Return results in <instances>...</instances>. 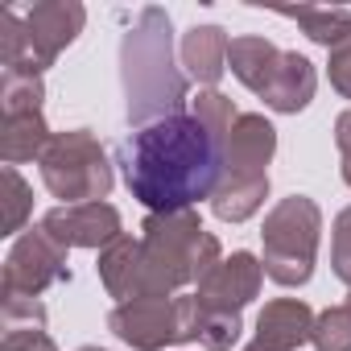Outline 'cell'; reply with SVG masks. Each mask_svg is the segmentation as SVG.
<instances>
[{"label": "cell", "instance_id": "1", "mask_svg": "<svg viewBox=\"0 0 351 351\" xmlns=\"http://www.w3.org/2000/svg\"><path fill=\"white\" fill-rule=\"evenodd\" d=\"M223 145L195 112H178L136 128L116 161L136 203L153 215L195 211L199 199H211L223 178Z\"/></svg>", "mask_w": 351, "mask_h": 351}, {"label": "cell", "instance_id": "2", "mask_svg": "<svg viewBox=\"0 0 351 351\" xmlns=\"http://www.w3.org/2000/svg\"><path fill=\"white\" fill-rule=\"evenodd\" d=\"M120 75L128 99V124L145 128L153 120L178 116L186 104V75L173 66L169 54V17L165 9H141L136 25L120 46Z\"/></svg>", "mask_w": 351, "mask_h": 351}, {"label": "cell", "instance_id": "3", "mask_svg": "<svg viewBox=\"0 0 351 351\" xmlns=\"http://www.w3.org/2000/svg\"><path fill=\"white\" fill-rule=\"evenodd\" d=\"M141 232V298H169L173 289L203 281L223 261L219 240L203 232L195 211L149 215Z\"/></svg>", "mask_w": 351, "mask_h": 351}, {"label": "cell", "instance_id": "4", "mask_svg": "<svg viewBox=\"0 0 351 351\" xmlns=\"http://www.w3.org/2000/svg\"><path fill=\"white\" fill-rule=\"evenodd\" d=\"M277 149V132L265 116H240L223 145V178L211 195V211L223 223H244L269 195V161Z\"/></svg>", "mask_w": 351, "mask_h": 351}, {"label": "cell", "instance_id": "5", "mask_svg": "<svg viewBox=\"0 0 351 351\" xmlns=\"http://www.w3.org/2000/svg\"><path fill=\"white\" fill-rule=\"evenodd\" d=\"M318 232H322V211L314 199L306 195L281 199L265 215V228H261L265 273L277 285H306L314 273V256H318Z\"/></svg>", "mask_w": 351, "mask_h": 351}, {"label": "cell", "instance_id": "6", "mask_svg": "<svg viewBox=\"0 0 351 351\" xmlns=\"http://www.w3.org/2000/svg\"><path fill=\"white\" fill-rule=\"evenodd\" d=\"M42 182L62 207L79 203H104L112 191V165L104 157V145L87 128L54 132L50 149L42 153Z\"/></svg>", "mask_w": 351, "mask_h": 351}, {"label": "cell", "instance_id": "7", "mask_svg": "<svg viewBox=\"0 0 351 351\" xmlns=\"http://www.w3.org/2000/svg\"><path fill=\"white\" fill-rule=\"evenodd\" d=\"M108 326H112L116 339H124L136 351H161L165 343L195 339L199 298L182 293V298H136V302H120L108 314Z\"/></svg>", "mask_w": 351, "mask_h": 351}, {"label": "cell", "instance_id": "8", "mask_svg": "<svg viewBox=\"0 0 351 351\" xmlns=\"http://www.w3.org/2000/svg\"><path fill=\"white\" fill-rule=\"evenodd\" d=\"M66 252L71 248H62L42 223L25 232L5 261V298H42L50 285L71 281Z\"/></svg>", "mask_w": 351, "mask_h": 351}, {"label": "cell", "instance_id": "9", "mask_svg": "<svg viewBox=\"0 0 351 351\" xmlns=\"http://www.w3.org/2000/svg\"><path fill=\"white\" fill-rule=\"evenodd\" d=\"M87 9L79 0H42L25 13V75H42L79 34H83Z\"/></svg>", "mask_w": 351, "mask_h": 351}, {"label": "cell", "instance_id": "10", "mask_svg": "<svg viewBox=\"0 0 351 351\" xmlns=\"http://www.w3.org/2000/svg\"><path fill=\"white\" fill-rule=\"evenodd\" d=\"M265 281V265L252 252H232L228 261H219L203 281H199V306L215 310V314H240Z\"/></svg>", "mask_w": 351, "mask_h": 351}, {"label": "cell", "instance_id": "11", "mask_svg": "<svg viewBox=\"0 0 351 351\" xmlns=\"http://www.w3.org/2000/svg\"><path fill=\"white\" fill-rule=\"evenodd\" d=\"M42 228L62 244V248H108L116 244L120 232V211L112 203H79V207H54Z\"/></svg>", "mask_w": 351, "mask_h": 351}, {"label": "cell", "instance_id": "12", "mask_svg": "<svg viewBox=\"0 0 351 351\" xmlns=\"http://www.w3.org/2000/svg\"><path fill=\"white\" fill-rule=\"evenodd\" d=\"M314 335V314L298 298H277L256 318V347L265 351H298Z\"/></svg>", "mask_w": 351, "mask_h": 351}, {"label": "cell", "instance_id": "13", "mask_svg": "<svg viewBox=\"0 0 351 351\" xmlns=\"http://www.w3.org/2000/svg\"><path fill=\"white\" fill-rule=\"evenodd\" d=\"M314 83H318L314 62L293 54V50H281V62H277V71H273V79H269L261 99L273 112H302L314 99Z\"/></svg>", "mask_w": 351, "mask_h": 351}, {"label": "cell", "instance_id": "14", "mask_svg": "<svg viewBox=\"0 0 351 351\" xmlns=\"http://www.w3.org/2000/svg\"><path fill=\"white\" fill-rule=\"evenodd\" d=\"M228 34L219 25H195L182 38V66L191 79H199L207 91H215V83L228 71Z\"/></svg>", "mask_w": 351, "mask_h": 351}, {"label": "cell", "instance_id": "15", "mask_svg": "<svg viewBox=\"0 0 351 351\" xmlns=\"http://www.w3.org/2000/svg\"><path fill=\"white\" fill-rule=\"evenodd\" d=\"M50 128H46V116L42 112H13L0 120V157L9 165H21V161H42V153L50 149Z\"/></svg>", "mask_w": 351, "mask_h": 351}, {"label": "cell", "instance_id": "16", "mask_svg": "<svg viewBox=\"0 0 351 351\" xmlns=\"http://www.w3.org/2000/svg\"><path fill=\"white\" fill-rule=\"evenodd\" d=\"M99 277L104 289L120 302H136L141 298V240L120 236L116 244H108L99 252Z\"/></svg>", "mask_w": 351, "mask_h": 351}, {"label": "cell", "instance_id": "17", "mask_svg": "<svg viewBox=\"0 0 351 351\" xmlns=\"http://www.w3.org/2000/svg\"><path fill=\"white\" fill-rule=\"evenodd\" d=\"M277 62H281V50H277L273 42H265V38H232V46H228V66H232V75H236L248 91H256V95H265V87H269Z\"/></svg>", "mask_w": 351, "mask_h": 351}, {"label": "cell", "instance_id": "18", "mask_svg": "<svg viewBox=\"0 0 351 351\" xmlns=\"http://www.w3.org/2000/svg\"><path fill=\"white\" fill-rule=\"evenodd\" d=\"M285 17L298 21L306 29V38L326 46V50H335L339 42L351 38V13L347 9H285Z\"/></svg>", "mask_w": 351, "mask_h": 351}, {"label": "cell", "instance_id": "19", "mask_svg": "<svg viewBox=\"0 0 351 351\" xmlns=\"http://www.w3.org/2000/svg\"><path fill=\"white\" fill-rule=\"evenodd\" d=\"M46 87L42 75H25V71H5L0 79V112L13 116V112H42Z\"/></svg>", "mask_w": 351, "mask_h": 351}, {"label": "cell", "instance_id": "20", "mask_svg": "<svg viewBox=\"0 0 351 351\" xmlns=\"http://www.w3.org/2000/svg\"><path fill=\"white\" fill-rule=\"evenodd\" d=\"M310 343L318 351H351V310L347 306H330L314 318V335Z\"/></svg>", "mask_w": 351, "mask_h": 351}, {"label": "cell", "instance_id": "21", "mask_svg": "<svg viewBox=\"0 0 351 351\" xmlns=\"http://www.w3.org/2000/svg\"><path fill=\"white\" fill-rule=\"evenodd\" d=\"M195 339H199L207 351H228V347L240 339V314H215V310H203V306H199Z\"/></svg>", "mask_w": 351, "mask_h": 351}, {"label": "cell", "instance_id": "22", "mask_svg": "<svg viewBox=\"0 0 351 351\" xmlns=\"http://www.w3.org/2000/svg\"><path fill=\"white\" fill-rule=\"evenodd\" d=\"M29 211H34V191L25 186V178L13 165H5V236L21 232V223L29 219Z\"/></svg>", "mask_w": 351, "mask_h": 351}, {"label": "cell", "instance_id": "23", "mask_svg": "<svg viewBox=\"0 0 351 351\" xmlns=\"http://www.w3.org/2000/svg\"><path fill=\"white\" fill-rule=\"evenodd\" d=\"M195 116L219 136V141H228V132H232V124L240 120L236 116V108H232V99L228 95H219V91H199V99H195Z\"/></svg>", "mask_w": 351, "mask_h": 351}, {"label": "cell", "instance_id": "24", "mask_svg": "<svg viewBox=\"0 0 351 351\" xmlns=\"http://www.w3.org/2000/svg\"><path fill=\"white\" fill-rule=\"evenodd\" d=\"M330 269L343 285H351V207H343L335 215L330 228Z\"/></svg>", "mask_w": 351, "mask_h": 351}, {"label": "cell", "instance_id": "25", "mask_svg": "<svg viewBox=\"0 0 351 351\" xmlns=\"http://www.w3.org/2000/svg\"><path fill=\"white\" fill-rule=\"evenodd\" d=\"M0 351H58L46 326H5V343Z\"/></svg>", "mask_w": 351, "mask_h": 351}, {"label": "cell", "instance_id": "26", "mask_svg": "<svg viewBox=\"0 0 351 351\" xmlns=\"http://www.w3.org/2000/svg\"><path fill=\"white\" fill-rule=\"evenodd\" d=\"M330 87L343 99H351V38L330 50Z\"/></svg>", "mask_w": 351, "mask_h": 351}, {"label": "cell", "instance_id": "27", "mask_svg": "<svg viewBox=\"0 0 351 351\" xmlns=\"http://www.w3.org/2000/svg\"><path fill=\"white\" fill-rule=\"evenodd\" d=\"M335 141H339V153H343V182L351 186V112H343L335 120Z\"/></svg>", "mask_w": 351, "mask_h": 351}, {"label": "cell", "instance_id": "28", "mask_svg": "<svg viewBox=\"0 0 351 351\" xmlns=\"http://www.w3.org/2000/svg\"><path fill=\"white\" fill-rule=\"evenodd\" d=\"M244 351H265V347H256V343H252V347H244Z\"/></svg>", "mask_w": 351, "mask_h": 351}, {"label": "cell", "instance_id": "29", "mask_svg": "<svg viewBox=\"0 0 351 351\" xmlns=\"http://www.w3.org/2000/svg\"><path fill=\"white\" fill-rule=\"evenodd\" d=\"M79 351H99V347H79Z\"/></svg>", "mask_w": 351, "mask_h": 351}, {"label": "cell", "instance_id": "30", "mask_svg": "<svg viewBox=\"0 0 351 351\" xmlns=\"http://www.w3.org/2000/svg\"><path fill=\"white\" fill-rule=\"evenodd\" d=\"M347 310H351V298H347Z\"/></svg>", "mask_w": 351, "mask_h": 351}]
</instances>
